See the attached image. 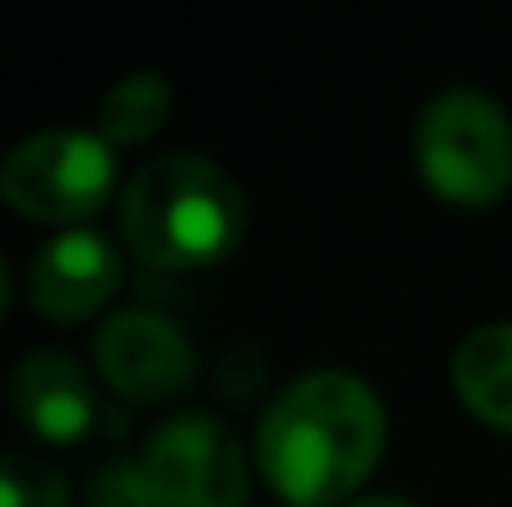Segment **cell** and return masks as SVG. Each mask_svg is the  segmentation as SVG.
Returning a JSON list of instances; mask_svg holds the SVG:
<instances>
[{
	"label": "cell",
	"instance_id": "cell-11",
	"mask_svg": "<svg viewBox=\"0 0 512 507\" xmlns=\"http://www.w3.org/2000/svg\"><path fill=\"white\" fill-rule=\"evenodd\" d=\"M0 507H70L65 473L25 453H0Z\"/></svg>",
	"mask_w": 512,
	"mask_h": 507
},
{
	"label": "cell",
	"instance_id": "cell-12",
	"mask_svg": "<svg viewBox=\"0 0 512 507\" xmlns=\"http://www.w3.org/2000/svg\"><path fill=\"white\" fill-rule=\"evenodd\" d=\"M90 507H150L145 488H140L135 463H130V468H110V473L95 483V498H90Z\"/></svg>",
	"mask_w": 512,
	"mask_h": 507
},
{
	"label": "cell",
	"instance_id": "cell-8",
	"mask_svg": "<svg viewBox=\"0 0 512 507\" xmlns=\"http://www.w3.org/2000/svg\"><path fill=\"white\" fill-rule=\"evenodd\" d=\"M10 403L45 443H75L95 423V388L85 368L60 348H35L10 373Z\"/></svg>",
	"mask_w": 512,
	"mask_h": 507
},
{
	"label": "cell",
	"instance_id": "cell-6",
	"mask_svg": "<svg viewBox=\"0 0 512 507\" xmlns=\"http://www.w3.org/2000/svg\"><path fill=\"white\" fill-rule=\"evenodd\" d=\"M95 363L105 383L130 403H170L194 383V348L165 314L130 309L95 334Z\"/></svg>",
	"mask_w": 512,
	"mask_h": 507
},
{
	"label": "cell",
	"instance_id": "cell-2",
	"mask_svg": "<svg viewBox=\"0 0 512 507\" xmlns=\"http://www.w3.org/2000/svg\"><path fill=\"white\" fill-rule=\"evenodd\" d=\"M244 189L199 155H160L120 194V234L130 254L160 274L219 264L244 234Z\"/></svg>",
	"mask_w": 512,
	"mask_h": 507
},
{
	"label": "cell",
	"instance_id": "cell-4",
	"mask_svg": "<svg viewBox=\"0 0 512 507\" xmlns=\"http://www.w3.org/2000/svg\"><path fill=\"white\" fill-rule=\"evenodd\" d=\"M115 194V155L100 135L45 130L0 160V199L35 224H80Z\"/></svg>",
	"mask_w": 512,
	"mask_h": 507
},
{
	"label": "cell",
	"instance_id": "cell-7",
	"mask_svg": "<svg viewBox=\"0 0 512 507\" xmlns=\"http://www.w3.org/2000/svg\"><path fill=\"white\" fill-rule=\"evenodd\" d=\"M120 289V249L95 229H65L30 264V299L50 324L100 314Z\"/></svg>",
	"mask_w": 512,
	"mask_h": 507
},
{
	"label": "cell",
	"instance_id": "cell-5",
	"mask_svg": "<svg viewBox=\"0 0 512 507\" xmlns=\"http://www.w3.org/2000/svg\"><path fill=\"white\" fill-rule=\"evenodd\" d=\"M140 488L150 507H244L249 463L239 438L204 413H179L155 428L140 463Z\"/></svg>",
	"mask_w": 512,
	"mask_h": 507
},
{
	"label": "cell",
	"instance_id": "cell-10",
	"mask_svg": "<svg viewBox=\"0 0 512 507\" xmlns=\"http://www.w3.org/2000/svg\"><path fill=\"white\" fill-rule=\"evenodd\" d=\"M170 105V80L155 75V70H140V75H125L105 90L95 130H100L105 145H140L170 120Z\"/></svg>",
	"mask_w": 512,
	"mask_h": 507
},
{
	"label": "cell",
	"instance_id": "cell-14",
	"mask_svg": "<svg viewBox=\"0 0 512 507\" xmlns=\"http://www.w3.org/2000/svg\"><path fill=\"white\" fill-rule=\"evenodd\" d=\"M5 304H10V269H5V259H0V319H5Z\"/></svg>",
	"mask_w": 512,
	"mask_h": 507
},
{
	"label": "cell",
	"instance_id": "cell-13",
	"mask_svg": "<svg viewBox=\"0 0 512 507\" xmlns=\"http://www.w3.org/2000/svg\"><path fill=\"white\" fill-rule=\"evenodd\" d=\"M348 507H418V503H408V498H358Z\"/></svg>",
	"mask_w": 512,
	"mask_h": 507
},
{
	"label": "cell",
	"instance_id": "cell-1",
	"mask_svg": "<svg viewBox=\"0 0 512 507\" xmlns=\"http://www.w3.org/2000/svg\"><path fill=\"white\" fill-rule=\"evenodd\" d=\"M388 413L378 393L339 368L294 378L259 418V473L289 507H348L378 468Z\"/></svg>",
	"mask_w": 512,
	"mask_h": 507
},
{
	"label": "cell",
	"instance_id": "cell-3",
	"mask_svg": "<svg viewBox=\"0 0 512 507\" xmlns=\"http://www.w3.org/2000/svg\"><path fill=\"white\" fill-rule=\"evenodd\" d=\"M418 169L448 204L483 209L512 184V120L493 95L448 90L418 120Z\"/></svg>",
	"mask_w": 512,
	"mask_h": 507
},
{
	"label": "cell",
	"instance_id": "cell-9",
	"mask_svg": "<svg viewBox=\"0 0 512 507\" xmlns=\"http://www.w3.org/2000/svg\"><path fill=\"white\" fill-rule=\"evenodd\" d=\"M453 388L468 413L512 433V324H483L458 343Z\"/></svg>",
	"mask_w": 512,
	"mask_h": 507
}]
</instances>
